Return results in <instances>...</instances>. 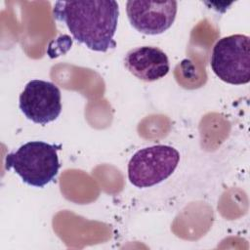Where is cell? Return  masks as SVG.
Listing matches in <instances>:
<instances>
[{"label":"cell","instance_id":"obj_4","mask_svg":"<svg viewBox=\"0 0 250 250\" xmlns=\"http://www.w3.org/2000/svg\"><path fill=\"white\" fill-rule=\"evenodd\" d=\"M180 161L179 151L156 145L138 150L128 163V178L137 188H149L170 177Z\"/></svg>","mask_w":250,"mask_h":250},{"label":"cell","instance_id":"obj_6","mask_svg":"<svg viewBox=\"0 0 250 250\" xmlns=\"http://www.w3.org/2000/svg\"><path fill=\"white\" fill-rule=\"evenodd\" d=\"M178 10L177 1H128L127 16L132 26L148 35L161 34L171 27Z\"/></svg>","mask_w":250,"mask_h":250},{"label":"cell","instance_id":"obj_3","mask_svg":"<svg viewBox=\"0 0 250 250\" xmlns=\"http://www.w3.org/2000/svg\"><path fill=\"white\" fill-rule=\"evenodd\" d=\"M210 65L224 82L242 85L250 81V38L232 34L219 39L213 47Z\"/></svg>","mask_w":250,"mask_h":250},{"label":"cell","instance_id":"obj_2","mask_svg":"<svg viewBox=\"0 0 250 250\" xmlns=\"http://www.w3.org/2000/svg\"><path fill=\"white\" fill-rule=\"evenodd\" d=\"M58 149L46 142H28L7 154L6 168L13 169L25 184L43 188L58 175L61 167Z\"/></svg>","mask_w":250,"mask_h":250},{"label":"cell","instance_id":"obj_1","mask_svg":"<svg viewBox=\"0 0 250 250\" xmlns=\"http://www.w3.org/2000/svg\"><path fill=\"white\" fill-rule=\"evenodd\" d=\"M54 18L67 26L73 38L89 49L106 52L114 48L119 7L113 0L57 1Z\"/></svg>","mask_w":250,"mask_h":250},{"label":"cell","instance_id":"obj_5","mask_svg":"<svg viewBox=\"0 0 250 250\" xmlns=\"http://www.w3.org/2000/svg\"><path fill=\"white\" fill-rule=\"evenodd\" d=\"M19 105L27 119L45 125L56 120L61 114V91L52 82L31 80L20 95Z\"/></svg>","mask_w":250,"mask_h":250},{"label":"cell","instance_id":"obj_7","mask_svg":"<svg viewBox=\"0 0 250 250\" xmlns=\"http://www.w3.org/2000/svg\"><path fill=\"white\" fill-rule=\"evenodd\" d=\"M124 64L134 76L146 82L163 78L170 69L167 55L161 49L153 46L131 49L125 56Z\"/></svg>","mask_w":250,"mask_h":250}]
</instances>
